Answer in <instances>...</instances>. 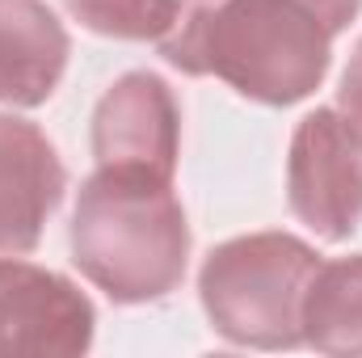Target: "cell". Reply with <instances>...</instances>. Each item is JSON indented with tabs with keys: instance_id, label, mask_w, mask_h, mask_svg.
Wrapping results in <instances>:
<instances>
[{
	"instance_id": "cell-1",
	"label": "cell",
	"mask_w": 362,
	"mask_h": 358,
	"mask_svg": "<svg viewBox=\"0 0 362 358\" xmlns=\"http://www.w3.org/2000/svg\"><path fill=\"white\" fill-rule=\"evenodd\" d=\"M156 47L177 72L219 76L262 105L303 101L333 64V34L295 0H169Z\"/></svg>"
},
{
	"instance_id": "cell-2",
	"label": "cell",
	"mask_w": 362,
	"mask_h": 358,
	"mask_svg": "<svg viewBox=\"0 0 362 358\" xmlns=\"http://www.w3.org/2000/svg\"><path fill=\"white\" fill-rule=\"evenodd\" d=\"M72 262L114 304H152L177 291L189 266V224L173 181L97 169L72 211Z\"/></svg>"
},
{
	"instance_id": "cell-3",
	"label": "cell",
	"mask_w": 362,
	"mask_h": 358,
	"mask_svg": "<svg viewBox=\"0 0 362 358\" xmlns=\"http://www.w3.org/2000/svg\"><path fill=\"white\" fill-rule=\"evenodd\" d=\"M320 253L291 232L223 241L198 270V299L219 337L253 350L303 346V295Z\"/></svg>"
},
{
	"instance_id": "cell-4",
	"label": "cell",
	"mask_w": 362,
	"mask_h": 358,
	"mask_svg": "<svg viewBox=\"0 0 362 358\" xmlns=\"http://www.w3.org/2000/svg\"><path fill=\"white\" fill-rule=\"evenodd\" d=\"M286 202L320 241H350L362 224V148L346 118L329 105L312 110L286 156Z\"/></svg>"
},
{
	"instance_id": "cell-5",
	"label": "cell",
	"mask_w": 362,
	"mask_h": 358,
	"mask_svg": "<svg viewBox=\"0 0 362 358\" xmlns=\"http://www.w3.org/2000/svg\"><path fill=\"white\" fill-rule=\"evenodd\" d=\"M89 295L47 266L0 258V358H72L93 346Z\"/></svg>"
},
{
	"instance_id": "cell-6",
	"label": "cell",
	"mask_w": 362,
	"mask_h": 358,
	"mask_svg": "<svg viewBox=\"0 0 362 358\" xmlns=\"http://www.w3.org/2000/svg\"><path fill=\"white\" fill-rule=\"evenodd\" d=\"M181 152V105L156 72H127L93 110L97 169H135L173 181Z\"/></svg>"
},
{
	"instance_id": "cell-7",
	"label": "cell",
	"mask_w": 362,
	"mask_h": 358,
	"mask_svg": "<svg viewBox=\"0 0 362 358\" xmlns=\"http://www.w3.org/2000/svg\"><path fill=\"white\" fill-rule=\"evenodd\" d=\"M64 190L68 173L55 144L34 122L0 114V258L38 249Z\"/></svg>"
},
{
	"instance_id": "cell-8",
	"label": "cell",
	"mask_w": 362,
	"mask_h": 358,
	"mask_svg": "<svg viewBox=\"0 0 362 358\" xmlns=\"http://www.w3.org/2000/svg\"><path fill=\"white\" fill-rule=\"evenodd\" d=\"M72 42L47 0H0V101L42 105L59 89Z\"/></svg>"
},
{
	"instance_id": "cell-9",
	"label": "cell",
	"mask_w": 362,
	"mask_h": 358,
	"mask_svg": "<svg viewBox=\"0 0 362 358\" xmlns=\"http://www.w3.org/2000/svg\"><path fill=\"white\" fill-rule=\"evenodd\" d=\"M303 342L320 354H362V253L316 266L303 295Z\"/></svg>"
},
{
	"instance_id": "cell-10",
	"label": "cell",
	"mask_w": 362,
	"mask_h": 358,
	"mask_svg": "<svg viewBox=\"0 0 362 358\" xmlns=\"http://www.w3.org/2000/svg\"><path fill=\"white\" fill-rule=\"evenodd\" d=\"M64 8L101 38L156 42L169 25V0H64Z\"/></svg>"
},
{
	"instance_id": "cell-11",
	"label": "cell",
	"mask_w": 362,
	"mask_h": 358,
	"mask_svg": "<svg viewBox=\"0 0 362 358\" xmlns=\"http://www.w3.org/2000/svg\"><path fill=\"white\" fill-rule=\"evenodd\" d=\"M337 114L346 118L350 135L358 139V148H362V38H358V47H354V55H350L341 89H337Z\"/></svg>"
},
{
	"instance_id": "cell-12",
	"label": "cell",
	"mask_w": 362,
	"mask_h": 358,
	"mask_svg": "<svg viewBox=\"0 0 362 358\" xmlns=\"http://www.w3.org/2000/svg\"><path fill=\"white\" fill-rule=\"evenodd\" d=\"M295 4H303V8H308L329 34H333V38L358 17V8H362V0H295Z\"/></svg>"
}]
</instances>
